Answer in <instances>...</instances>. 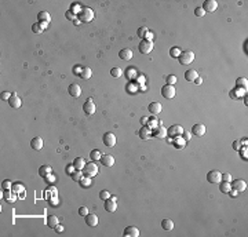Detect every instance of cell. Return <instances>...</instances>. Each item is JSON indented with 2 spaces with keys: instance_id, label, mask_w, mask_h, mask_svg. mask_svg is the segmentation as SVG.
Masks as SVG:
<instances>
[{
  "instance_id": "ac0fdd59",
  "label": "cell",
  "mask_w": 248,
  "mask_h": 237,
  "mask_svg": "<svg viewBox=\"0 0 248 237\" xmlns=\"http://www.w3.org/2000/svg\"><path fill=\"white\" fill-rule=\"evenodd\" d=\"M99 161L102 163V166H105V167H112L114 164V157L112 155H103Z\"/></svg>"
},
{
  "instance_id": "4fadbf2b",
  "label": "cell",
  "mask_w": 248,
  "mask_h": 237,
  "mask_svg": "<svg viewBox=\"0 0 248 237\" xmlns=\"http://www.w3.org/2000/svg\"><path fill=\"white\" fill-rule=\"evenodd\" d=\"M232 189H235L237 192H244V190L247 189L245 181H243V179H235L232 182Z\"/></svg>"
},
{
  "instance_id": "2e32d148",
  "label": "cell",
  "mask_w": 248,
  "mask_h": 237,
  "mask_svg": "<svg viewBox=\"0 0 248 237\" xmlns=\"http://www.w3.org/2000/svg\"><path fill=\"white\" fill-rule=\"evenodd\" d=\"M205 125L204 124H201V123H198V124H194L193 127H192V132H193L194 135H197V137H203V135L205 134Z\"/></svg>"
},
{
  "instance_id": "ee69618b",
  "label": "cell",
  "mask_w": 248,
  "mask_h": 237,
  "mask_svg": "<svg viewBox=\"0 0 248 237\" xmlns=\"http://www.w3.org/2000/svg\"><path fill=\"white\" fill-rule=\"evenodd\" d=\"M2 187H3V189H6V190H8V189H11V187H13V183L10 182V181H3Z\"/></svg>"
},
{
  "instance_id": "9a60e30c",
  "label": "cell",
  "mask_w": 248,
  "mask_h": 237,
  "mask_svg": "<svg viewBox=\"0 0 248 237\" xmlns=\"http://www.w3.org/2000/svg\"><path fill=\"white\" fill-rule=\"evenodd\" d=\"M43 145H44V142L40 137H34L32 141H30V148H32L33 150H41V149H43Z\"/></svg>"
},
{
  "instance_id": "f546056e",
  "label": "cell",
  "mask_w": 248,
  "mask_h": 237,
  "mask_svg": "<svg viewBox=\"0 0 248 237\" xmlns=\"http://www.w3.org/2000/svg\"><path fill=\"white\" fill-rule=\"evenodd\" d=\"M219 190H221L222 193H229V192L232 190V183L223 181V182L219 183Z\"/></svg>"
},
{
  "instance_id": "f907efd6",
  "label": "cell",
  "mask_w": 248,
  "mask_h": 237,
  "mask_svg": "<svg viewBox=\"0 0 248 237\" xmlns=\"http://www.w3.org/2000/svg\"><path fill=\"white\" fill-rule=\"evenodd\" d=\"M54 230L57 232V233H62V232H64V226L58 224V225H57V226H55V228H54Z\"/></svg>"
},
{
  "instance_id": "ba28073f",
  "label": "cell",
  "mask_w": 248,
  "mask_h": 237,
  "mask_svg": "<svg viewBox=\"0 0 248 237\" xmlns=\"http://www.w3.org/2000/svg\"><path fill=\"white\" fill-rule=\"evenodd\" d=\"M83 110H84V113L87 114V116H92V114L95 113L97 106H95V103H94V101L91 98H88L84 102V105H83Z\"/></svg>"
},
{
  "instance_id": "c3c4849f",
  "label": "cell",
  "mask_w": 248,
  "mask_h": 237,
  "mask_svg": "<svg viewBox=\"0 0 248 237\" xmlns=\"http://www.w3.org/2000/svg\"><path fill=\"white\" fill-rule=\"evenodd\" d=\"M222 181H225V182H232V175L230 174H222Z\"/></svg>"
},
{
  "instance_id": "d590c367",
  "label": "cell",
  "mask_w": 248,
  "mask_h": 237,
  "mask_svg": "<svg viewBox=\"0 0 248 237\" xmlns=\"http://www.w3.org/2000/svg\"><path fill=\"white\" fill-rule=\"evenodd\" d=\"M80 185H82L83 187H90V186L92 185L91 178H88V176H83V179L80 181Z\"/></svg>"
},
{
  "instance_id": "277c9868",
  "label": "cell",
  "mask_w": 248,
  "mask_h": 237,
  "mask_svg": "<svg viewBox=\"0 0 248 237\" xmlns=\"http://www.w3.org/2000/svg\"><path fill=\"white\" fill-rule=\"evenodd\" d=\"M153 46H155V44H153L152 40L145 39V40H142L141 43H139L138 50H139V53H141V54H149V53H152Z\"/></svg>"
},
{
  "instance_id": "74e56055",
  "label": "cell",
  "mask_w": 248,
  "mask_h": 237,
  "mask_svg": "<svg viewBox=\"0 0 248 237\" xmlns=\"http://www.w3.org/2000/svg\"><path fill=\"white\" fill-rule=\"evenodd\" d=\"M43 26H41V25H39V24H33V25H32V32L33 33H36V34H40L41 32H43Z\"/></svg>"
},
{
  "instance_id": "8d00e7d4",
  "label": "cell",
  "mask_w": 248,
  "mask_h": 237,
  "mask_svg": "<svg viewBox=\"0 0 248 237\" xmlns=\"http://www.w3.org/2000/svg\"><path fill=\"white\" fill-rule=\"evenodd\" d=\"M110 75L113 76V77H120V76L123 75V71H121L120 68H112L110 69Z\"/></svg>"
},
{
  "instance_id": "52a82bcc",
  "label": "cell",
  "mask_w": 248,
  "mask_h": 237,
  "mask_svg": "<svg viewBox=\"0 0 248 237\" xmlns=\"http://www.w3.org/2000/svg\"><path fill=\"white\" fill-rule=\"evenodd\" d=\"M102 142H103L105 146H108V148H113V146L116 145V135H114L113 132H105Z\"/></svg>"
},
{
  "instance_id": "680465c9",
  "label": "cell",
  "mask_w": 248,
  "mask_h": 237,
  "mask_svg": "<svg viewBox=\"0 0 248 237\" xmlns=\"http://www.w3.org/2000/svg\"><path fill=\"white\" fill-rule=\"evenodd\" d=\"M142 123H148V117H142Z\"/></svg>"
},
{
  "instance_id": "cb8c5ba5",
  "label": "cell",
  "mask_w": 248,
  "mask_h": 237,
  "mask_svg": "<svg viewBox=\"0 0 248 237\" xmlns=\"http://www.w3.org/2000/svg\"><path fill=\"white\" fill-rule=\"evenodd\" d=\"M73 166H75L76 170L83 171V168H84V166H86V160L83 157H76L75 160H73Z\"/></svg>"
},
{
  "instance_id": "e0dca14e",
  "label": "cell",
  "mask_w": 248,
  "mask_h": 237,
  "mask_svg": "<svg viewBox=\"0 0 248 237\" xmlns=\"http://www.w3.org/2000/svg\"><path fill=\"white\" fill-rule=\"evenodd\" d=\"M8 103H10V106H11V108H14V109H18V108H21V105H22V101H21L19 97L14 92L11 95V98L8 99Z\"/></svg>"
},
{
  "instance_id": "8fae6325",
  "label": "cell",
  "mask_w": 248,
  "mask_h": 237,
  "mask_svg": "<svg viewBox=\"0 0 248 237\" xmlns=\"http://www.w3.org/2000/svg\"><path fill=\"white\" fill-rule=\"evenodd\" d=\"M68 92L69 95L73 97V98H79L80 95H82V87L79 84H71L68 88Z\"/></svg>"
},
{
  "instance_id": "3957f363",
  "label": "cell",
  "mask_w": 248,
  "mask_h": 237,
  "mask_svg": "<svg viewBox=\"0 0 248 237\" xmlns=\"http://www.w3.org/2000/svg\"><path fill=\"white\" fill-rule=\"evenodd\" d=\"M178 59H179L181 65H190L194 61V53L193 51H182Z\"/></svg>"
},
{
  "instance_id": "11a10c76",
  "label": "cell",
  "mask_w": 248,
  "mask_h": 237,
  "mask_svg": "<svg viewBox=\"0 0 248 237\" xmlns=\"http://www.w3.org/2000/svg\"><path fill=\"white\" fill-rule=\"evenodd\" d=\"M46 181H48V182H52V181H54V176H52L51 174H50L48 176H46Z\"/></svg>"
},
{
  "instance_id": "44dd1931",
  "label": "cell",
  "mask_w": 248,
  "mask_h": 237,
  "mask_svg": "<svg viewBox=\"0 0 248 237\" xmlns=\"http://www.w3.org/2000/svg\"><path fill=\"white\" fill-rule=\"evenodd\" d=\"M132 51L130 50V48H123V50L119 53V57H120L123 61H130V59L132 58Z\"/></svg>"
},
{
  "instance_id": "5b68a950",
  "label": "cell",
  "mask_w": 248,
  "mask_h": 237,
  "mask_svg": "<svg viewBox=\"0 0 248 237\" xmlns=\"http://www.w3.org/2000/svg\"><path fill=\"white\" fill-rule=\"evenodd\" d=\"M207 181L209 183H221L222 182V172L218 170H212L207 174Z\"/></svg>"
},
{
  "instance_id": "b9f144b4",
  "label": "cell",
  "mask_w": 248,
  "mask_h": 237,
  "mask_svg": "<svg viewBox=\"0 0 248 237\" xmlns=\"http://www.w3.org/2000/svg\"><path fill=\"white\" fill-rule=\"evenodd\" d=\"M83 8V7L82 6H80V4H77V3H73V4H72V8H71V11L73 13V14H76V13H80V10H82Z\"/></svg>"
},
{
  "instance_id": "f6af8a7d",
  "label": "cell",
  "mask_w": 248,
  "mask_h": 237,
  "mask_svg": "<svg viewBox=\"0 0 248 237\" xmlns=\"http://www.w3.org/2000/svg\"><path fill=\"white\" fill-rule=\"evenodd\" d=\"M194 14H196V17H203L205 14V11L201 7H196V8H194Z\"/></svg>"
},
{
  "instance_id": "f1b7e54d",
  "label": "cell",
  "mask_w": 248,
  "mask_h": 237,
  "mask_svg": "<svg viewBox=\"0 0 248 237\" xmlns=\"http://www.w3.org/2000/svg\"><path fill=\"white\" fill-rule=\"evenodd\" d=\"M79 76H80L82 79H84V80H88V79L92 76L91 68H83V69H82V73H80Z\"/></svg>"
},
{
  "instance_id": "6da1fadb",
  "label": "cell",
  "mask_w": 248,
  "mask_h": 237,
  "mask_svg": "<svg viewBox=\"0 0 248 237\" xmlns=\"http://www.w3.org/2000/svg\"><path fill=\"white\" fill-rule=\"evenodd\" d=\"M94 17H95V14H94L92 8H90V7H83L79 13L80 22H91L94 19Z\"/></svg>"
},
{
  "instance_id": "4316f807",
  "label": "cell",
  "mask_w": 248,
  "mask_h": 237,
  "mask_svg": "<svg viewBox=\"0 0 248 237\" xmlns=\"http://www.w3.org/2000/svg\"><path fill=\"white\" fill-rule=\"evenodd\" d=\"M236 86L239 87L240 90H245L247 91V87H248V80L245 77H239L236 80Z\"/></svg>"
},
{
  "instance_id": "f5cc1de1",
  "label": "cell",
  "mask_w": 248,
  "mask_h": 237,
  "mask_svg": "<svg viewBox=\"0 0 248 237\" xmlns=\"http://www.w3.org/2000/svg\"><path fill=\"white\" fill-rule=\"evenodd\" d=\"M237 193H239V192H237V190H235V189H232V190L229 192L230 197H237Z\"/></svg>"
},
{
  "instance_id": "7c38bea8",
  "label": "cell",
  "mask_w": 248,
  "mask_h": 237,
  "mask_svg": "<svg viewBox=\"0 0 248 237\" xmlns=\"http://www.w3.org/2000/svg\"><path fill=\"white\" fill-rule=\"evenodd\" d=\"M124 237H138L139 236V229L137 226H128V228L124 229L123 232Z\"/></svg>"
},
{
  "instance_id": "681fc988",
  "label": "cell",
  "mask_w": 248,
  "mask_h": 237,
  "mask_svg": "<svg viewBox=\"0 0 248 237\" xmlns=\"http://www.w3.org/2000/svg\"><path fill=\"white\" fill-rule=\"evenodd\" d=\"M65 15H66V18H68V19H76V14H73L71 10H69V11H66Z\"/></svg>"
},
{
  "instance_id": "e575fe53",
  "label": "cell",
  "mask_w": 248,
  "mask_h": 237,
  "mask_svg": "<svg viewBox=\"0 0 248 237\" xmlns=\"http://www.w3.org/2000/svg\"><path fill=\"white\" fill-rule=\"evenodd\" d=\"M148 28H146V26H141V28H139V29H138V37H141V39H146V33H148Z\"/></svg>"
},
{
  "instance_id": "836d02e7",
  "label": "cell",
  "mask_w": 248,
  "mask_h": 237,
  "mask_svg": "<svg viewBox=\"0 0 248 237\" xmlns=\"http://www.w3.org/2000/svg\"><path fill=\"white\" fill-rule=\"evenodd\" d=\"M155 137H157V138H166L167 137V130L166 128H163V127H160V128H157V131H155Z\"/></svg>"
},
{
  "instance_id": "f35d334b",
  "label": "cell",
  "mask_w": 248,
  "mask_h": 237,
  "mask_svg": "<svg viewBox=\"0 0 248 237\" xmlns=\"http://www.w3.org/2000/svg\"><path fill=\"white\" fill-rule=\"evenodd\" d=\"M181 48H178V47H172L171 48V51H170V54H171V57H174V58H178L181 55Z\"/></svg>"
},
{
  "instance_id": "8992f818",
  "label": "cell",
  "mask_w": 248,
  "mask_h": 237,
  "mask_svg": "<svg viewBox=\"0 0 248 237\" xmlns=\"http://www.w3.org/2000/svg\"><path fill=\"white\" fill-rule=\"evenodd\" d=\"M175 94H177V91H175V87H174V86L166 84V86L161 87V95L164 97V98L172 99L174 97H175Z\"/></svg>"
},
{
  "instance_id": "d6a6232c",
  "label": "cell",
  "mask_w": 248,
  "mask_h": 237,
  "mask_svg": "<svg viewBox=\"0 0 248 237\" xmlns=\"http://www.w3.org/2000/svg\"><path fill=\"white\" fill-rule=\"evenodd\" d=\"M90 157H91L92 161H98V160H101V157H102V155H101V152L98 149H94V150L90 153Z\"/></svg>"
},
{
  "instance_id": "d6986e66",
  "label": "cell",
  "mask_w": 248,
  "mask_h": 237,
  "mask_svg": "<svg viewBox=\"0 0 248 237\" xmlns=\"http://www.w3.org/2000/svg\"><path fill=\"white\" fill-rule=\"evenodd\" d=\"M37 19H39L40 24H50L51 15L47 11H40L39 14H37Z\"/></svg>"
},
{
  "instance_id": "bcb514c9",
  "label": "cell",
  "mask_w": 248,
  "mask_h": 237,
  "mask_svg": "<svg viewBox=\"0 0 248 237\" xmlns=\"http://www.w3.org/2000/svg\"><path fill=\"white\" fill-rule=\"evenodd\" d=\"M11 95H13V94H10V92L4 91V92H2V94H0V98H2L3 101H8L10 98H11Z\"/></svg>"
},
{
  "instance_id": "7a4b0ae2",
  "label": "cell",
  "mask_w": 248,
  "mask_h": 237,
  "mask_svg": "<svg viewBox=\"0 0 248 237\" xmlns=\"http://www.w3.org/2000/svg\"><path fill=\"white\" fill-rule=\"evenodd\" d=\"M83 174H84V176L94 178L98 174V166L95 163H86L84 168H83Z\"/></svg>"
},
{
  "instance_id": "816d5d0a",
  "label": "cell",
  "mask_w": 248,
  "mask_h": 237,
  "mask_svg": "<svg viewBox=\"0 0 248 237\" xmlns=\"http://www.w3.org/2000/svg\"><path fill=\"white\" fill-rule=\"evenodd\" d=\"M183 137H185V142H189L190 141V134H189V132H187V131H183Z\"/></svg>"
},
{
  "instance_id": "ab89813d",
  "label": "cell",
  "mask_w": 248,
  "mask_h": 237,
  "mask_svg": "<svg viewBox=\"0 0 248 237\" xmlns=\"http://www.w3.org/2000/svg\"><path fill=\"white\" fill-rule=\"evenodd\" d=\"M110 196H112V194L108 190H101L99 192V198H101V200H108V198H110Z\"/></svg>"
},
{
  "instance_id": "6f0895ef",
  "label": "cell",
  "mask_w": 248,
  "mask_h": 237,
  "mask_svg": "<svg viewBox=\"0 0 248 237\" xmlns=\"http://www.w3.org/2000/svg\"><path fill=\"white\" fill-rule=\"evenodd\" d=\"M233 148H236V149H239V148H240V145H239V142H236V144H233Z\"/></svg>"
},
{
  "instance_id": "603a6c76",
  "label": "cell",
  "mask_w": 248,
  "mask_h": 237,
  "mask_svg": "<svg viewBox=\"0 0 248 237\" xmlns=\"http://www.w3.org/2000/svg\"><path fill=\"white\" fill-rule=\"evenodd\" d=\"M198 77V73L197 71H194V69H189V71L185 72V79L187 80V82H194Z\"/></svg>"
},
{
  "instance_id": "83f0119b",
  "label": "cell",
  "mask_w": 248,
  "mask_h": 237,
  "mask_svg": "<svg viewBox=\"0 0 248 237\" xmlns=\"http://www.w3.org/2000/svg\"><path fill=\"white\" fill-rule=\"evenodd\" d=\"M58 224H59V219H58V217H55V215H50V217L47 218V225H48V228L54 229Z\"/></svg>"
},
{
  "instance_id": "1f68e13d",
  "label": "cell",
  "mask_w": 248,
  "mask_h": 237,
  "mask_svg": "<svg viewBox=\"0 0 248 237\" xmlns=\"http://www.w3.org/2000/svg\"><path fill=\"white\" fill-rule=\"evenodd\" d=\"M139 137H141L142 139H148L150 137V130L149 127H142L141 131H139Z\"/></svg>"
},
{
  "instance_id": "ffe728a7",
  "label": "cell",
  "mask_w": 248,
  "mask_h": 237,
  "mask_svg": "<svg viewBox=\"0 0 248 237\" xmlns=\"http://www.w3.org/2000/svg\"><path fill=\"white\" fill-rule=\"evenodd\" d=\"M98 217H97L95 214H88L86 217V224L88 225V226H91V228H94V226H97L98 225Z\"/></svg>"
},
{
  "instance_id": "5bb4252c",
  "label": "cell",
  "mask_w": 248,
  "mask_h": 237,
  "mask_svg": "<svg viewBox=\"0 0 248 237\" xmlns=\"http://www.w3.org/2000/svg\"><path fill=\"white\" fill-rule=\"evenodd\" d=\"M167 134H168L170 137H181V135L183 134V128L181 127V125H172V127H170L168 130H167Z\"/></svg>"
},
{
  "instance_id": "4dcf8cb0",
  "label": "cell",
  "mask_w": 248,
  "mask_h": 237,
  "mask_svg": "<svg viewBox=\"0 0 248 237\" xmlns=\"http://www.w3.org/2000/svg\"><path fill=\"white\" fill-rule=\"evenodd\" d=\"M83 176H84V174H83V171H79V170H76L73 174H71L72 181H75V182H80L83 179Z\"/></svg>"
},
{
  "instance_id": "d4e9b609",
  "label": "cell",
  "mask_w": 248,
  "mask_h": 237,
  "mask_svg": "<svg viewBox=\"0 0 248 237\" xmlns=\"http://www.w3.org/2000/svg\"><path fill=\"white\" fill-rule=\"evenodd\" d=\"M161 228L164 229V230H172L174 229V222L171 221V219H168V218H164L163 221H161Z\"/></svg>"
},
{
  "instance_id": "7dc6e473",
  "label": "cell",
  "mask_w": 248,
  "mask_h": 237,
  "mask_svg": "<svg viewBox=\"0 0 248 237\" xmlns=\"http://www.w3.org/2000/svg\"><path fill=\"white\" fill-rule=\"evenodd\" d=\"M13 190L14 192H17V193H19V192H24V186L21 183H15L13 186Z\"/></svg>"
},
{
  "instance_id": "60d3db41",
  "label": "cell",
  "mask_w": 248,
  "mask_h": 237,
  "mask_svg": "<svg viewBox=\"0 0 248 237\" xmlns=\"http://www.w3.org/2000/svg\"><path fill=\"white\" fill-rule=\"evenodd\" d=\"M166 80H167V84H171V86H174L177 83V76H174V75H168L166 77Z\"/></svg>"
},
{
  "instance_id": "30bf717a",
  "label": "cell",
  "mask_w": 248,
  "mask_h": 237,
  "mask_svg": "<svg viewBox=\"0 0 248 237\" xmlns=\"http://www.w3.org/2000/svg\"><path fill=\"white\" fill-rule=\"evenodd\" d=\"M105 210L108 212H114L117 210L116 197H110V198H108V200H105Z\"/></svg>"
},
{
  "instance_id": "9f6ffc18",
  "label": "cell",
  "mask_w": 248,
  "mask_h": 237,
  "mask_svg": "<svg viewBox=\"0 0 248 237\" xmlns=\"http://www.w3.org/2000/svg\"><path fill=\"white\" fill-rule=\"evenodd\" d=\"M194 82H196L197 84H201V83H203V79H201V77H197L196 80H194Z\"/></svg>"
},
{
  "instance_id": "7bdbcfd3",
  "label": "cell",
  "mask_w": 248,
  "mask_h": 237,
  "mask_svg": "<svg viewBox=\"0 0 248 237\" xmlns=\"http://www.w3.org/2000/svg\"><path fill=\"white\" fill-rule=\"evenodd\" d=\"M90 212H88V208L87 207H80L79 208V215H82V217H87Z\"/></svg>"
},
{
  "instance_id": "484cf974",
  "label": "cell",
  "mask_w": 248,
  "mask_h": 237,
  "mask_svg": "<svg viewBox=\"0 0 248 237\" xmlns=\"http://www.w3.org/2000/svg\"><path fill=\"white\" fill-rule=\"evenodd\" d=\"M39 174H40V176H43V178H46V176H48L50 174H52V170H51V167L50 166H41L40 168H39Z\"/></svg>"
},
{
  "instance_id": "db71d44e",
  "label": "cell",
  "mask_w": 248,
  "mask_h": 237,
  "mask_svg": "<svg viewBox=\"0 0 248 237\" xmlns=\"http://www.w3.org/2000/svg\"><path fill=\"white\" fill-rule=\"evenodd\" d=\"M73 170H76V168H75V166L66 167V172H68V174H73Z\"/></svg>"
},
{
  "instance_id": "7402d4cb",
  "label": "cell",
  "mask_w": 248,
  "mask_h": 237,
  "mask_svg": "<svg viewBox=\"0 0 248 237\" xmlns=\"http://www.w3.org/2000/svg\"><path fill=\"white\" fill-rule=\"evenodd\" d=\"M161 103H159V102H152V103H149V112L152 113V114H159L160 112H161Z\"/></svg>"
},
{
  "instance_id": "9c48e42d",
  "label": "cell",
  "mask_w": 248,
  "mask_h": 237,
  "mask_svg": "<svg viewBox=\"0 0 248 237\" xmlns=\"http://www.w3.org/2000/svg\"><path fill=\"white\" fill-rule=\"evenodd\" d=\"M201 8L204 10V11L214 13V11H216V8H218V2H216V0H205V2L203 3Z\"/></svg>"
}]
</instances>
